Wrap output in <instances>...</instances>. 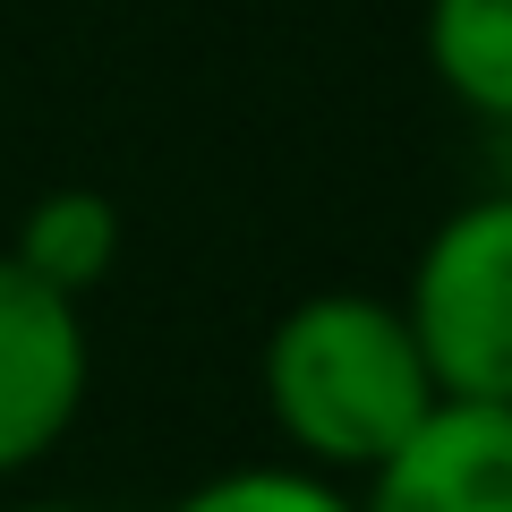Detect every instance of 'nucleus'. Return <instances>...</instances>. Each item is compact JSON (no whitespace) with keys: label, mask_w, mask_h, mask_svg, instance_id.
<instances>
[{"label":"nucleus","mask_w":512,"mask_h":512,"mask_svg":"<svg viewBox=\"0 0 512 512\" xmlns=\"http://www.w3.org/2000/svg\"><path fill=\"white\" fill-rule=\"evenodd\" d=\"M359 512H512V410L436 402L393 461L359 478Z\"/></svg>","instance_id":"nucleus-4"},{"label":"nucleus","mask_w":512,"mask_h":512,"mask_svg":"<svg viewBox=\"0 0 512 512\" xmlns=\"http://www.w3.org/2000/svg\"><path fill=\"white\" fill-rule=\"evenodd\" d=\"M94 384V342L77 299L26 282L0 256V478H26L43 453H60Z\"/></svg>","instance_id":"nucleus-3"},{"label":"nucleus","mask_w":512,"mask_h":512,"mask_svg":"<svg viewBox=\"0 0 512 512\" xmlns=\"http://www.w3.org/2000/svg\"><path fill=\"white\" fill-rule=\"evenodd\" d=\"M256 393L291 461L316 478H367L444 402L402 325V299L384 291H308L282 308L256 359Z\"/></svg>","instance_id":"nucleus-1"},{"label":"nucleus","mask_w":512,"mask_h":512,"mask_svg":"<svg viewBox=\"0 0 512 512\" xmlns=\"http://www.w3.org/2000/svg\"><path fill=\"white\" fill-rule=\"evenodd\" d=\"M0 256H9L26 282H43V291L86 299V291H103L111 265H120V205H111L103 188H52V197L26 205L18 239Z\"/></svg>","instance_id":"nucleus-5"},{"label":"nucleus","mask_w":512,"mask_h":512,"mask_svg":"<svg viewBox=\"0 0 512 512\" xmlns=\"http://www.w3.org/2000/svg\"><path fill=\"white\" fill-rule=\"evenodd\" d=\"M495 188H512V120L495 128Z\"/></svg>","instance_id":"nucleus-8"},{"label":"nucleus","mask_w":512,"mask_h":512,"mask_svg":"<svg viewBox=\"0 0 512 512\" xmlns=\"http://www.w3.org/2000/svg\"><path fill=\"white\" fill-rule=\"evenodd\" d=\"M427 69L470 120H512V0H427Z\"/></svg>","instance_id":"nucleus-6"},{"label":"nucleus","mask_w":512,"mask_h":512,"mask_svg":"<svg viewBox=\"0 0 512 512\" xmlns=\"http://www.w3.org/2000/svg\"><path fill=\"white\" fill-rule=\"evenodd\" d=\"M171 512H359V504L342 495V478H316L299 461H239V470L197 478Z\"/></svg>","instance_id":"nucleus-7"},{"label":"nucleus","mask_w":512,"mask_h":512,"mask_svg":"<svg viewBox=\"0 0 512 512\" xmlns=\"http://www.w3.org/2000/svg\"><path fill=\"white\" fill-rule=\"evenodd\" d=\"M9 512H86V504H9Z\"/></svg>","instance_id":"nucleus-9"},{"label":"nucleus","mask_w":512,"mask_h":512,"mask_svg":"<svg viewBox=\"0 0 512 512\" xmlns=\"http://www.w3.org/2000/svg\"><path fill=\"white\" fill-rule=\"evenodd\" d=\"M402 325L444 402L512 410V188H478L427 231Z\"/></svg>","instance_id":"nucleus-2"}]
</instances>
